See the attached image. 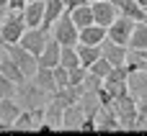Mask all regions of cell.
<instances>
[{"label": "cell", "instance_id": "obj_33", "mask_svg": "<svg viewBox=\"0 0 147 136\" xmlns=\"http://www.w3.org/2000/svg\"><path fill=\"white\" fill-rule=\"evenodd\" d=\"M83 131H98V123H96V116H85L83 123H80Z\"/></svg>", "mask_w": 147, "mask_h": 136}, {"label": "cell", "instance_id": "obj_8", "mask_svg": "<svg viewBox=\"0 0 147 136\" xmlns=\"http://www.w3.org/2000/svg\"><path fill=\"white\" fill-rule=\"evenodd\" d=\"M47 41H49V33H47L44 28H26L18 44H21L23 49H28L31 54H36V57H39V54L44 51Z\"/></svg>", "mask_w": 147, "mask_h": 136}, {"label": "cell", "instance_id": "obj_36", "mask_svg": "<svg viewBox=\"0 0 147 136\" xmlns=\"http://www.w3.org/2000/svg\"><path fill=\"white\" fill-rule=\"evenodd\" d=\"M5 13H8V8H0V21L5 18Z\"/></svg>", "mask_w": 147, "mask_h": 136}, {"label": "cell", "instance_id": "obj_11", "mask_svg": "<svg viewBox=\"0 0 147 136\" xmlns=\"http://www.w3.org/2000/svg\"><path fill=\"white\" fill-rule=\"evenodd\" d=\"M44 3H47V0H28V3H26V8H23V21H26V28H41Z\"/></svg>", "mask_w": 147, "mask_h": 136}, {"label": "cell", "instance_id": "obj_19", "mask_svg": "<svg viewBox=\"0 0 147 136\" xmlns=\"http://www.w3.org/2000/svg\"><path fill=\"white\" fill-rule=\"evenodd\" d=\"M31 80H34V82H36V85H39V87H41L44 93H49V95H54V93H57L54 72H52L49 67H39V69H36V75H34Z\"/></svg>", "mask_w": 147, "mask_h": 136}, {"label": "cell", "instance_id": "obj_29", "mask_svg": "<svg viewBox=\"0 0 147 136\" xmlns=\"http://www.w3.org/2000/svg\"><path fill=\"white\" fill-rule=\"evenodd\" d=\"M52 72H54V82H57V90H62V87H67V85H70V69H67V67L57 64V67H52Z\"/></svg>", "mask_w": 147, "mask_h": 136}, {"label": "cell", "instance_id": "obj_12", "mask_svg": "<svg viewBox=\"0 0 147 136\" xmlns=\"http://www.w3.org/2000/svg\"><path fill=\"white\" fill-rule=\"evenodd\" d=\"M59 54H62V44L52 36L49 41H47V46H44V51L39 54V67H57L59 64Z\"/></svg>", "mask_w": 147, "mask_h": 136}, {"label": "cell", "instance_id": "obj_15", "mask_svg": "<svg viewBox=\"0 0 147 136\" xmlns=\"http://www.w3.org/2000/svg\"><path fill=\"white\" fill-rule=\"evenodd\" d=\"M65 13V0H47L44 3V18H41V28L44 31H52L54 21Z\"/></svg>", "mask_w": 147, "mask_h": 136}, {"label": "cell", "instance_id": "obj_10", "mask_svg": "<svg viewBox=\"0 0 147 136\" xmlns=\"http://www.w3.org/2000/svg\"><path fill=\"white\" fill-rule=\"evenodd\" d=\"M127 85H129V95H132L137 103H147V69L129 72Z\"/></svg>", "mask_w": 147, "mask_h": 136}, {"label": "cell", "instance_id": "obj_20", "mask_svg": "<svg viewBox=\"0 0 147 136\" xmlns=\"http://www.w3.org/2000/svg\"><path fill=\"white\" fill-rule=\"evenodd\" d=\"M83 118H85L83 108H80L78 103H72V105H67L65 113H62V129H80Z\"/></svg>", "mask_w": 147, "mask_h": 136}, {"label": "cell", "instance_id": "obj_18", "mask_svg": "<svg viewBox=\"0 0 147 136\" xmlns=\"http://www.w3.org/2000/svg\"><path fill=\"white\" fill-rule=\"evenodd\" d=\"M67 13H70V18L75 21V26H78V28H85V26L96 23V21H93V5H90V3H83V5H78V8L67 10Z\"/></svg>", "mask_w": 147, "mask_h": 136}, {"label": "cell", "instance_id": "obj_35", "mask_svg": "<svg viewBox=\"0 0 147 136\" xmlns=\"http://www.w3.org/2000/svg\"><path fill=\"white\" fill-rule=\"evenodd\" d=\"M83 3H90V0H65V10H72L78 5H83Z\"/></svg>", "mask_w": 147, "mask_h": 136}, {"label": "cell", "instance_id": "obj_30", "mask_svg": "<svg viewBox=\"0 0 147 136\" xmlns=\"http://www.w3.org/2000/svg\"><path fill=\"white\" fill-rule=\"evenodd\" d=\"M101 85H103V77H98V75H93V72H88L85 80H83V90H85V93H96Z\"/></svg>", "mask_w": 147, "mask_h": 136}, {"label": "cell", "instance_id": "obj_3", "mask_svg": "<svg viewBox=\"0 0 147 136\" xmlns=\"http://www.w3.org/2000/svg\"><path fill=\"white\" fill-rule=\"evenodd\" d=\"M23 31H26L23 10H10V15H5L0 21V39H3V44H18Z\"/></svg>", "mask_w": 147, "mask_h": 136}, {"label": "cell", "instance_id": "obj_2", "mask_svg": "<svg viewBox=\"0 0 147 136\" xmlns=\"http://www.w3.org/2000/svg\"><path fill=\"white\" fill-rule=\"evenodd\" d=\"M16 100L21 103V108H36V105H47L49 100H52V95L49 93H44L34 80H23L21 85H18V95H16Z\"/></svg>", "mask_w": 147, "mask_h": 136}, {"label": "cell", "instance_id": "obj_16", "mask_svg": "<svg viewBox=\"0 0 147 136\" xmlns=\"http://www.w3.org/2000/svg\"><path fill=\"white\" fill-rule=\"evenodd\" d=\"M127 49L129 51H145L147 49V21L134 23V31H132V39H129Z\"/></svg>", "mask_w": 147, "mask_h": 136}, {"label": "cell", "instance_id": "obj_37", "mask_svg": "<svg viewBox=\"0 0 147 136\" xmlns=\"http://www.w3.org/2000/svg\"><path fill=\"white\" fill-rule=\"evenodd\" d=\"M137 3H140V5H142V8L147 10V0H137Z\"/></svg>", "mask_w": 147, "mask_h": 136}, {"label": "cell", "instance_id": "obj_14", "mask_svg": "<svg viewBox=\"0 0 147 136\" xmlns=\"http://www.w3.org/2000/svg\"><path fill=\"white\" fill-rule=\"evenodd\" d=\"M96 123H98V131H121V121L116 118V113L106 105L98 108L96 113Z\"/></svg>", "mask_w": 147, "mask_h": 136}, {"label": "cell", "instance_id": "obj_7", "mask_svg": "<svg viewBox=\"0 0 147 136\" xmlns=\"http://www.w3.org/2000/svg\"><path fill=\"white\" fill-rule=\"evenodd\" d=\"M93 21L98 26H111L119 15V8H116V0H93Z\"/></svg>", "mask_w": 147, "mask_h": 136}, {"label": "cell", "instance_id": "obj_17", "mask_svg": "<svg viewBox=\"0 0 147 136\" xmlns=\"http://www.w3.org/2000/svg\"><path fill=\"white\" fill-rule=\"evenodd\" d=\"M116 8L121 15H129L132 21H147V10L137 0H116Z\"/></svg>", "mask_w": 147, "mask_h": 136}, {"label": "cell", "instance_id": "obj_1", "mask_svg": "<svg viewBox=\"0 0 147 136\" xmlns=\"http://www.w3.org/2000/svg\"><path fill=\"white\" fill-rule=\"evenodd\" d=\"M109 108H111V111L116 113V118L121 121V129H127V131H137V100H134L129 93L114 98V103H111Z\"/></svg>", "mask_w": 147, "mask_h": 136}, {"label": "cell", "instance_id": "obj_31", "mask_svg": "<svg viewBox=\"0 0 147 136\" xmlns=\"http://www.w3.org/2000/svg\"><path fill=\"white\" fill-rule=\"evenodd\" d=\"M85 75H88V67H72L70 69V85H83V80H85Z\"/></svg>", "mask_w": 147, "mask_h": 136}, {"label": "cell", "instance_id": "obj_27", "mask_svg": "<svg viewBox=\"0 0 147 136\" xmlns=\"http://www.w3.org/2000/svg\"><path fill=\"white\" fill-rule=\"evenodd\" d=\"M111 69H114V64H111L103 54H101V57H98V59L88 67V72H93V75H98V77H103V80L109 77V72H111Z\"/></svg>", "mask_w": 147, "mask_h": 136}, {"label": "cell", "instance_id": "obj_32", "mask_svg": "<svg viewBox=\"0 0 147 136\" xmlns=\"http://www.w3.org/2000/svg\"><path fill=\"white\" fill-rule=\"evenodd\" d=\"M137 131H147V103H137Z\"/></svg>", "mask_w": 147, "mask_h": 136}, {"label": "cell", "instance_id": "obj_13", "mask_svg": "<svg viewBox=\"0 0 147 136\" xmlns=\"http://www.w3.org/2000/svg\"><path fill=\"white\" fill-rule=\"evenodd\" d=\"M106 39V26H98V23H90L85 28H80V36H78V44H88V46H98L101 41Z\"/></svg>", "mask_w": 147, "mask_h": 136}, {"label": "cell", "instance_id": "obj_24", "mask_svg": "<svg viewBox=\"0 0 147 136\" xmlns=\"http://www.w3.org/2000/svg\"><path fill=\"white\" fill-rule=\"evenodd\" d=\"M78 57L83 67H90L98 57H101V46H88V44H78Z\"/></svg>", "mask_w": 147, "mask_h": 136}, {"label": "cell", "instance_id": "obj_9", "mask_svg": "<svg viewBox=\"0 0 147 136\" xmlns=\"http://www.w3.org/2000/svg\"><path fill=\"white\" fill-rule=\"evenodd\" d=\"M98 46H101V54H103L114 67H124V64H127V54H129V49H127V46H121V44L111 41L109 36H106Z\"/></svg>", "mask_w": 147, "mask_h": 136}, {"label": "cell", "instance_id": "obj_25", "mask_svg": "<svg viewBox=\"0 0 147 136\" xmlns=\"http://www.w3.org/2000/svg\"><path fill=\"white\" fill-rule=\"evenodd\" d=\"M59 64L72 69V67H80V57H78V44L75 46H62V54H59Z\"/></svg>", "mask_w": 147, "mask_h": 136}, {"label": "cell", "instance_id": "obj_6", "mask_svg": "<svg viewBox=\"0 0 147 136\" xmlns=\"http://www.w3.org/2000/svg\"><path fill=\"white\" fill-rule=\"evenodd\" d=\"M134 23L137 21H132L129 15H116V21L106 28V36L111 39V41H116V44H121V46H127L129 44V39H132V31H134Z\"/></svg>", "mask_w": 147, "mask_h": 136}, {"label": "cell", "instance_id": "obj_38", "mask_svg": "<svg viewBox=\"0 0 147 136\" xmlns=\"http://www.w3.org/2000/svg\"><path fill=\"white\" fill-rule=\"evenodd\" d=\"M0 8H8V0H0Z\"/></svg>", "mask_w": 147, "mask_h": 136}, {"label": "cell", "instance_id": "obj_28", "mask_svg": "<svg viewBox=\"0 0 147 136\" xmlns=\"http://www.w3.org/2000/svg\"><path fill=\"white\" fill-rule=\"evenodd\" d=\"M16 95H18V82H13L10 77H5V75L0 72V100L16 98Z\"/></svg>", "mask_w": 147, "mask_h": 136}, {"label": "cell", "instance_id": "obj_21", "mask_svg": "<svg viewBox=\"0 0 147 136\" xmlns=\"http://www.w3.org/2000/svg\"><path fill=\"white\" fill-rule=\"evenodd\" d=\"M0 72H3L5 77H10L13 82H18V85H21L23 80H28V77L21 72V67H18V64H16L8 54H3V57H0Z\"/></svg>", "mask_w": 147, "mask_h": 136}, {"label": "cell", "instance_id": "obj_34", "mask_svg": "<svg viewBox=\"0 0 147 136\" xmlns=\"http://www.w3.org/2000/svg\"><path fill=\"white\" fill-rule=\"evenodd\" d=\"M28 0H8V10H23Z\"/></svg>", "mask_w": 147, "mask_h": 136}, {"label": "cell", "instance_id": "obj_4", "mask_svg": "<svg viewBox=\"0 0 147 136\" xmlns=\"http://www.w3.org/2000/svg\"><path fill=\"white\" fill-rule=\"evenodd\" d=\"M52 36H54L62 46H75V44H78L80 28L75 26V21L70 18V13H67V10L54 21V26H52Z\"/></svg>", "mask_w": 147, "mask_h": 136}, {"label": "cell", "instance_id": "obj_26", "mask_svg": "<svg viewBox=\"0 0 147 136\" xmlns=\"http://www.w3.org/2000/svg\"><path fill=\"white\" fill-rule=\"evenodd\" d=\"M34 129H36V121H34L31 111L23 108V111L18 113V118L13 121V131H34Z\"/></svg>", "mask_w": 147, "mask_h": 136}, {"label": "cell", "instance_id": "obj_22", "mask_svg": "<svg viewBox=\"0 0 147 136\" xmlns=\"http://www.w3.org/2000/svg\"><path fill=\"white\" fill-rule=\"evenodd\" d=\"M21 111H23V108H21V103H18L16 98H5V100H0V121H5V123L13 126V121L18 118Z\"/></svg>", "mask_w": 147, "mask_h": 136}, {"label": "cell", "instance_id": "obj_23", "mask_svg": "<svg viewBox=\"0 0 147 136\" xmlns=\"http://www.w3.org/2000/svg\"><path fill=\"white\" fill-rule=\"evenodd\" d=\"M78 105L83 108V113H85V116H96V113H98V108H101L98 93H83V95H80V100H78Z\"/></svg>", "mask_w": 147, "mask_h": 136}, {"label": "cell", "instance_id": "obj_5", "mask_svg": "<svg viewBox=\"0 0 147 136\" xmlns=\"http://www.w3.org/2000/svg\"><path fill=\"white\" fill-rule=\"evenodd\" d=\"M8 46V57L21 67V72L31 80L34 75H36V69H39V57L36 54H31L28 49H23L21 44H5Z\"/></svg>", "mask_w": 147, "mask_h": 136}]
</instances>
